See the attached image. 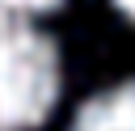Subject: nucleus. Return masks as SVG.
<instances>
[{"instance_id":"1","label":"nucleus","mask_w":135,"mask_h":131,"mask_svg":"<svg viewBox=\"0 0 135 131\" xmlns=\"http://www.w3.org/2000/svg\"><path fill=\"white\" fill-rule=\"evenodd\" d=\"M59 97V51L46 34L0 13V131H34Z\"/></svg>"},{"instance_id":"2","label":"nucleus","mask_w":135,"mask_h":131,"mask_svg":"<svg viewBox=\"0 0 135 131\" xmlns=\"http://www.w3.org/2000/svg\"><path fill=\"white\" fill-rule=\"evenodd\" d=\"M72 131H135V80L89 97L76 110Z\"/></svg>"},{"instance_id":"3","label":"nucleus","mask_w":135,"mask_h":131,"mask_svg":"<svg viewBox=\"0 0 135 131\" xmlns=\"http://www.w3.org/2000/svg\"><path fill=\"white\" fill-rule=\"evenodd\" d=\"M59 0H0V13H51Z\"/></svg>"},{"instance_id":"4","label":"nucleus","mask_w":135,"mask_h":131,"mask_svg":"<svg viewBox=\"0 0 135 131\" xmlns=\"http://www.w3.org/2000/svg\"><path fill=\"white\" fill-rule=\"evenodd\" d=\"M114 4H118V13H122V17H131V21H135V0H114Z\"/></svg>"}]
</instances>
